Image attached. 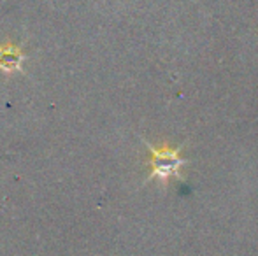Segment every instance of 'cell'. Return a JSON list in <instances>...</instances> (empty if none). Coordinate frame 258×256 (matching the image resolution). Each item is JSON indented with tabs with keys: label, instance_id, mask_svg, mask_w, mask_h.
Returning a JSON list of instances; mask_svg holds the SVG:
<instances>
[{
	"label": "cell",
	"instance_id": "2",
	"mask_svg": "<svg viewBox=\"0 0 258 256\" xmlns=\"http://www.w3.org/2000/svg\"><path fill=\"white\" fill-rule=\"evenodd\" d=\"M25 62V55L16 44H2L0 46V72L6 74H14L20 72Z\"/></svg>",
	"mask_w": 258,
	"mask_h": 256
},
{
	"label": "cell",
	"instance_id": "1",
	"mask_svg": "<svg viewBox=\"0 0 258 256\" xmlns=\"http://www.w3.org/2000/svg\"><path fill=\"white\" fill-rule=\"evenodd\" d=\"M150 146V144H148ZM151 153V179H158L162 183H167L170 178H177L179 170L186 161L179 156V149H172V147H156L150 146Z\"/></svg>",
	"mask_w": 258,
	"mask_h": 256
}]
</instances>
